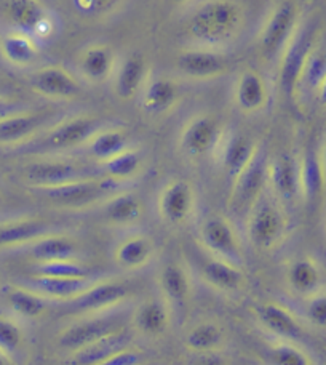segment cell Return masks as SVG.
<instances>
[{"instance_id": "obj_14", "label": "cell", "mask_w": 326, "mask_h": 365, "mask_svg": "<svg viewBox=\"0 0 326 365\" xmlns=\"http://www.w3.org/2000/svg\"><path fill=\"white\" fill-rule=\"evenodd\" d=\"M61 117L55 110L32 108L6 115L0 119V148L18 151Z\"/></svg>"}, {"instance_id": "obj_34", "label": "cell", "mask_w": 326, "mask_h": 365, "mask_svg": "<svg viewBox=\"0 0 326 365\" xmlns=\"http://www.w3.org/2000/svg\"><path fill=\"white\" fill-rule=\"evenodd\" d=\"M159 289L169 309L182 312L192 297V280L182 264L169 263L159 274Z\"/></svg>"}, {"instance_id": "obj_57", "label": "cell", "mask_w": 326, "mask_h": 365, "mask_svg": "<svg viewBox=\"0 0 326 365\" xmlns=\"http://www.w3.org/2000/svg\"><path fill=\"white\" fill-rule=\"evenodd\" d=\"M144 365H147V364H144Z\"/></svg>"}, {"instance_id": "obj_27", "label": "cell", "mask_w": 326, "mask_h": 365, "mask_svg": "<svg viewBox=\"0 0 326 365\" xmlns=\"http://www.w3.org/2000/svg\"><path fill=\"white\" fill-rule=\"evenodd\" d=\"M104 225L117 230H130L144 217V204L136 192L123 187L96 208Z\"/></svg>"}, {"instance_id": "obj_44", "label": "cell", "mask_w": 326, "mask_h": 365, "mask_svg": "<svg viewBox=\"0 0 326 365\" xmlns=\"http://www.w3.org/2000/svg\"><path fill=\"white\" fill-rule=\"evenodd\" d=\"M32 272L58 277H91L90 268L80 259H61V262L34 264Z\"/></svg>"}, {"instance_id": "obj_17", "label": "cell", "mask_w": 326, "mask_h": 365, "mask_svg": "<svg viewBox=\"0 0 326 365\" xmlns=\"http://www.w3.org/2000/svg\"><path fill=\"white\" fill-rule=\"evenodd\" d=\"M197 208V192L191 181L172 178L162 186L157 195V213L168 226H184Z\"/></svg>"}, {"instance_id": "obj_30", "label": "cell", "mask_w": 326, "mask_h": 365, "mask_svg": "<svg viewBox=\"0 0 326 365\" xmlns=\"http://www.w3.org/2000/svg\"><path fill=\"white\" fill-rule=\"evenodd\" d=\"M93 280V277H58L32 272V276L21 279L19 284L41 293L51 303H68L87 290Z\"/></svg>"}, {"instance_id": "obj_10", "label": "cell", "mask_w": 326, "mask_h": 365, "mask_svg": "<svg viewBox=\"0 0 326 365\" xmlns=\"http://www.w3.org/2000/svg\"><path fill=\"white\" fill-rule=\"evenodd\" d=\"M317 42L315 26L304 18L277 61L278 88L285 96L295 100L299 76H301L305 60H307Z\"/></svg>"}, {"instance_id": "obj_8", "label": "cell", "mask_w": 326, "mask_h": 365, "mask_svg": "<svg viewBox=\"0 0 326 365\" xmlns=\"http://www.w3.org/2000/svg\"><path fill=\"white\" fill-rule=\"evenodd\" d=\"M125 329V317L120 308L96 312V314L77 316L58 335V344L70 356L88 346L100 338Z\"/></svg>"}, {"instance_id": "obj_39", "label": "cell", "mask_w": 326, "mask_h": 365, "mask_svg": "<svg viewBox=\"0 0 326 365\" xmlns=\"http://www.w3.org/2000/svg\"><path fill=\"white\" fill-rule=\"evenodd\" d=\"M299 181H301V200L314 205L326 191V178L318 151L307 149L299 158Z\"/></svg>"}, {"instance_id": "obj_11", "label": "cell", "mask_w": 326, "mask_h": 365, "mask_svg": "<svg viewBox=\"0 0 326 365\" xmlns=\"http://www.w3.org/2000/svg\"><path fill=\"white\" fill-rule=\"evenodd\" d=\"M232 58L224 48L189 43L176 55V71L191 82L218 81L231 73Z\"/></svg>"}, {"instance_id": "obj_23", "label": "cell", "mask_w": 326, "mask_h": 365, "mask_svg": "<svg viewBox=\"0 0 326 365\" xmlns=\"http://www.w3.org/2000/svg\"><path fill=\"white\" fill-rule=\"evenodd\" d=\"M267 189L286 210L301 200V181H299V158L293 154H278L269 159Z\"/></svg>"}, {"instance_id": "obj_32", "label": "cell", "mask_w": 326, "mask_h": 365, "mask_svg": "<svg viewBox=\"0 0 326 365\" xmlns=\"http://www.w3.org/2000/svg\"><path fill=\"white\" fill-rule=\"evenodd\" d=\"M0 58L15 69H29L41 58V42L26 32L9 29L0 34Z\"/></svg>"}, {"instance_id": "obj_36", "label": "cell", "mask_w": 326, "mask_h": 365, "mask_svg": "<svg viewBox=\"0 0 326 365\" xmlns=\"http://www.w3.org/2000/svg\"><path fill=\"white\" fill-rule=\"evenodd\" d=\"M9 312L18 321H37L48 311L50 303L41 293L23 284L11 285L4 293Z\"/></svg>"}, {"instance_id": "obj_43", "label": "cell", "mask_w": 326, "mask_h": 365, "mask_svg": "<svg viewBox=\"0 0 326 365\" xmlns=\"http://www.w3.org/2000/svg\"><path fill=\"white\" fill-rule=\"evenodd\" d=\"M26 335L21 324L11 314H0V351L11 361L21 354Z\"/></svg>"}, {"instance_id": "obj_19", "label": "cell", "mask_w": 326, "mask_h": 365, "mask_svg": "<svg viewBox=\"0 0 326 365\" xmlns=\"http://www.w3.org/2000/svg\"><path fill=\"white\" fill-rule=\"evenodd\" d=\"M272 98L270 86L264 74L256 68L238 71L232 83V103L240 114L258 115L269 108Z\"/></svg>"}, {"instance_id": "obj_33", "label": "cell", "mask_w": 326, "mask_h": 365, "mask_svg": "<svg viewBox=\"0 0 326 365\" xmlns=\"http://www.w3.org/2000/svg\"><path fill=\"white\" fill-rule=\"evenodd\" d=\"M155 242L151 236L142 232H132L122 237L112 250L114 262L125 271H140L155 257Z\"/></svg>"}, {"instance_id": "obj_13", "label": "cell", "mask_w": 326, "mask_h": 365, "mask_svg": "<svg viewBox=\"0 0 326 365\" xmlns=\"http://www.w3.org/2000/svg\"><path fill=\"white\" fill-rule=\"evenodd\" d=\"M130 295H132V287L125 280L104 277L95 279L87 290H83L79 297L64 304L68 311L77 317L120 308Z\"/></svg>"}, {"instance_id": "obj_49", "label": "cell", "mask_w": 326, "mask_h": 365, "mask_svg": "<svg viewBox=\"0 0 326 365\" xmlns=\"http://www.w3.org/2000/svg\"><path fill=\"white\" fill-rule=\"evenodd\" d=\"M163 2H165L169 6H176V9H181V6H187V5L194 4L195 0H163Z\"/></svg>"}, {"instance_id": "obj_50", "label": "cell", "mask_w": 326, "mask_h": 365, "mask_svg": "<svg viewBox=\"0 0 326 365\" xmlns=\"http://www.w3.org/2000/svg\"><path fill=\"white\" fill-rule=\"evenodd\" d=\"M317 98H318V101H320L326 108V77L323 79L320 88H318V91H317Z\"/></svg>"}, {"instance_id": "obj_9", "label": "cell", "mask_w": 326, "mask_h": 365, "mask_svg": "<svg viewBox=\"0 0 326 365\" xmlns=\"http://www.w3.org/2000/svg\"><path fill=\"white\" fill-rule=\"evenodd\" d=\"M197 239L200 249L208 255L243 266V244L231 218L219 213L208 215L200 221Z\"/></svg>"}, {"instance_id": "obj_38", "label": "cell", "mask_w": 326, "mask_h": 365, "mask_svg": "<svg viewBox=\"0 0 326 365\" xmlns=\"http://www.w3.org/2000/svg\"><path fill=\"white\" fill-rule=\"evenodd\" d=\"M128 346H132V335L125 329H122L77 351L70 356V359L74 365H100L107 361L110 356Z\"/></svg>"}, {"instance_id": "obj_29", "label": "cell", "mask_w": 326, "mask_h": 365, "mask_svg": "<svg viewBox=\"0 0 326 365\" xmlns=\"http://www.w3.org/2000/svg\"><path fill=\"white\" fill-rule=\"evenodd\" d=\"M199 274L208 287L226 295H236L246 285V276L242 266L211 257L208 253L204 259H200Z\"/></svg>"}, {"instance_id": "obj_20", "label": "cell", "mask_w": 326, "mask_h": 365, "mask_svg": "<svg viewBox=\"0 0 326 365\" xmlns=\"http://www.w3.org/2000/svg\"><path fill=\"white\" fill-rule=\"evenodd\" d=\"M283 279L288 292L301 302L326 290L325 266L312 255L291 258L285 266Z\"/></svg>"}, {"instance_id": "obj_48", "label": "cell", "mask_w": 326, "mask_h": 365, "mask_svg": "<svg viewBox=\"0 0 326 365\" xmlns=\"http://www.w3.org/2000/svg\"><path fill=\"white\" fill-rule=\"evenodd\" d=\"M29 106H26L24 103L15 100V98L11 96H5V98H0V119H4V117L10 115L13 113H18V110L26 109Z\"/></svg>"}, {"instance_id": "obj_4", "label": "cell", "mask_w": 326, "mask_h": 365, "mask_svg": "<svg viewBox=\"0 0 326 365\" xmlns=\"http://www.w3.org/2000/svg\"><path fill=\"white\" fill-rule=\"evenodd\" d=\"M304 13L296 0H277L267 10L254 38L259 58L265 63H277L291 37L295 36Z\"/></svg>"}, {"instance_id": "obj_46", "label": "cell", "mask_w": 326, "mask_h": 365, "mask_svg": "<svg viewBox=\"0 0 326 365\" xmlns=\"http://www.w3.org/2000/svg\"><path fill=\"white\" fill-rule=\"evenodd\" d=\"M146 356L142 351L136 349L133 346H128L125 349L119 351L114 356H110L107 361H104L100 365H144Z\"/></svg>"}, {"instance_id": "obj_26", "label": "cell", "mask_w": 326, "mask_h": 365, "mask_svg": "<svg viewBox=\"0 0 326 365\" xmlns=\"http://www.w3.org/2000/svg\"><path fill=\"white\" fill-rule=\"evenodd\" d=\"M181 95V87L174 77L152 71L141 90L138 103L147 115L162 117L178 106Z\"/></svg>"}, {"instance_id": "obj_16", "label": "cell", "mask_w": 326, "mask_h": 365, "mask_svg": "<svg viewBox=\"0 0 326 365\" xmlns=\"http://www.w3.org/2000/svg\"><path fill=\"white\" fill-rule=\"evenodd\" d=\"M2 10L10 29L26 32L38 42L53 36L56 21L42 0H5Z\"/></svg>"}, {"instance_id": "obj_51", "label": "cell", "mask_w": 326, "mask_h": 365, "mask_svg": "<svg viewBox=\"0 0 326 365\" xmlns=\"http://www.w3.org/2000/svg\"><path fill=\"white\" fill-rule=\"evenodd\" d=\"M318 155H320V162H322L323 173H325V178H326V141L323 143V146H322L320 151H318Z\"/></svg>"}, {"instance_id": "obj_41", "label": "cell", "mask_w": 326, "mask_h": 365, "mask_svg": "<svg viewBox=\"0 0 326 365\" xmlns=\"http://www.w3.org/2000/svg\"><path fill=\"white\" fill-rule=\"evenodd\" d=\"M184 346L195 354H214L226 346L223 325L214 321H200L187 330Z\"/></svg>"}, {"instance_id": "obj_1", "label": "cell", "mask_w": 326, "mask_h": 365, "mask_svg": "<svg viewBox=\"0 0 326 365\" xmlns=\"http://www.w3.org/2000/svg\"><path fill=\"white\" fill-rule=\"evenodd\" d=\"M246 10L240 0H201L184 23L189 43L211 48H227L242 36Z\"/></svg>"}, {"instance_id": "obj_25", "label": "cell", "mask_w": 326, "mask_h": 365, "mask_svg": "<svg viewBox=\"0 0 326 365\" xmlns=\"http://www.w3.org/2000/svg\"><path fill=\"white\" fill-rule=\"evenodd\" d=\"M119 55L109 43H88L75 56V74L85 86H104L110 82Z\"/></svg>"}, {"instance_id": "obj_21", "label": "cell", "mask_w": 326, "mask_h": 365, "mask_svg": "<svg viewBox=\"0 0 326 365\" xmlns=\"http://www.w3.org/2000/svg\"><path fill=\"white\" fill-rule=\"evenodd\" d=\"M61 231L55 223L34 215L11 217L0 221V252L16 253L47 234Z\"/></svg>"}, {"instance_id": "obj_6", "label": "cell", "mask_w": 326, "mask_h": 365, "mask_svg": "<svg viewBox=\"0 0 326 365\" xmlns=\"http://www.w3.org/2000/svg\"><path fill=\"white\" fill-rule=\"evenodd\" d=\"M123 187L127 186L117 185L112 180L104 177H91L66 182V185L61 186L37 189V191L32 192L47 200L58 210L85 212L91 210V208H98L104 200Z\"/></svg>"}, {"instance_id": "obj_31", "label": "cell", "mask_w": 326, "mask_h": 365, "mask_svg": "<svg viewBox=\"0 0 326 365\" xmlns=\"http://www.w3.org/2000/svg\"><path fill=\"white\" fill-rule=\"evenodd\" d=\"M130 146H133V141L125 127L106 123L91 136L87 145L80 149V153L83 158L95 162V164H102V162L125 151Z\"/></svg>"}, {"instance_id": "obj_55", "label": "cell", "mask_w": 326, "mask_h": 365, "mask_svg": "<svg viewBox=\"0 0 326 365\" xmlns=\"http://www.w3.org/2000/svg\"><path fill=\"white\" fill-rule=\"evenodd\" d=\"M0 285H2V277H0Z\"/></svg>"}, {"instance_id": "obj_24", "label": "cell", "mask_w": 326, "mask_h": 365, "mask_svg": "<svg viewBox=\"0 0 326 365\" xmlns=\"http://www.w3.org/2000/svg\"><path fill=\"white\" fill-rule=\"evenodd\" d=\"M258 146L259 143L254 141L251 136L238 132L236 128L224 127V132L221 135L211 158L214 164L232 180L251 160Z\"/></svg>"}, {"instance_id": "obj_5", "label": "cell", "mask_w": 326, "mask_h": 365, "mask_svg": "<svg viewBox=\"0 0 326 365\" xmlns=\"http://www.w3.org/2000/svg\"><path fill=\"white\" fill-rule=\"evenodd\" d=\"M248 242L258 252H272L283 244L290 232L288 210L267 192L245 218Z\"/></svg>"}, {"instance_id": "obj_54", "label": "cell", "mask_w": 326, "mask_h": 365, "mask_svg": "<svg viewBox=\"0 0 326 365\" xmlns=\"http://www.w3.org/2000/svg\"><path fill=\"white\" fill-rule=\"evenodd\" d=\"M4 207V195H2V192H0V208Z\"/></svg>"}, {"instance_id": "obj_28", "label": "cell", "mask_w": 326, "mask_h": 365, "mask_svg": "<svg viewBox=\"0 0 326 365\" xmlns=\"http://www.w3.org/2000/svg\"><path fill=\"white\" fill-rule=\"evenodd\" d=\"M16 255L26 257L34 264L61 262V259H80V247L73 236L56 231L37 239L36 242L16 252Z\"/></svg>"}, {"instance_id": "obj_15", "label": "cell", "mask_w": 326, "mask_h": 365, "mask_svg": "<svg viewBox=\"0 0 326 365\" xmlns=\"http://www.w3.org/2000/svg\"><path fill=\"white\" fill-rule=\"evenodd\" d=\"M223 123L210 113H197L182 123L178 135V149L187 160H199L211 155L221 135Z\"/></svg>"}, {"instance_id": "obj_42", "label": "cell", "mask_w": 326, "mask_h": 365, "mask_svg": "<svg viewBox=\"0 0 326 365\" xmlns=\"http://www.w3.org/2000/svg\"><path fill=\"white\" fill-rule=\"evenodd\" d=\"M326 77V43L317 42L310 55L305 60L304 68L299 76L295 100L304 96H317L323 79Z\"/></svg>"}, {"instance_id": "obj_12", "label": "cell", "mask_w": 326, "mask_h": 365, "mask_svg": "<svg viewBox=\"0 0 326 365\" xmlns=\"http://www.w3.org/2000/svg\"><path fill=\"white\" fill-rule=\"evenodd\" d=\"M29 88L37 96L51 103H69L82 96L85 83L75 71L60 63L43 64L36 68L28 77Z\"/></svg>"}, {"instance_id": "obj_18", "label": "cell", "mask_w": 326, "mask_h": 365, "mask_svg": "<svg viewBox=\"0 0 326 365\" xmlns=\"http://www.w3.org/2000/svg\"><path fill=\"white\" fill-rule=\"evenodd\" d=\"M253 316L261 329L273 340L299 341L305 335V327L301 316L280 302L259 303L253 311Z\"/></svg>"}, {"instance_id": "obj_47", "label": "cell", "mask_w": 326, "mask_h": 365, "mask_svg": "<svg viewBox=\"0 0 326 365\" xmlns=\"http://www.w3.org/2000/svg\"><path fill=\"white\" fill-rule=\"evenodd\" d=\"M114 2L115 0H74L77 9L87 15H100Z\"/></svg>"}, {"instance_id": "obj_2", "label": "cell", "mask_w": 326, "mask_h": 365, "mask_svg": "<svg viewBox=\"0 0 326 365\" xmlns=\"http://www.w3.org/2000/svg\"><path fill=\"white\" fill-rule=\"evenodd\" d=\"M101 117L88 113L64 115L43 132L18 149V153L29 158L38 155H60L73 154L87 145V141L98 130L106 125Z\"/></svg>"}, {"instance_id": "obj_22", "label": "cell", "mask_w": 326, "mask_h": 365, "mask_svg": "<svg viewBox=\"0 0 326 365\" xmlns=\"http://www.w3.org/2000/svg\"><path fill=\"white\" fill-rule=\"evenodd\" d=\"M152 73L149 66L147 58L140 51H130V53L119 56L114 74L110 77V90L114 96L120 101L138 100L142 87Z\"/></svg>"}, {"instance_id": "obj_3", "label": "cell", "mask_w": 326, "mask_h": 365, "mask_svg": "<svg viewBox=\"0 0 326 365\" xmlns=\"http://www.w3.org/2000/svg\"><path fill=\"white\" fill-rule=\"evenodd\" d=\"M101 177L100 167L83 155L60 154L31 158L21 168V180L31 191L66 185L77 180Z\"/></svg>"}, {"instance_id": "obj_45", "label": "cell", "mask_w": 326, "mask_h": 365, "mask_svg": "<svg viewBox=\"0 0 326 365\" xmlns=\"http://www.w3.org/2000/svg\"><path fill=\"white\" fill-rule=\"evenodd\" d=\"M301 317L307 327L326 330V290L304 299Z\"/></svg>"}, {"instance_id": "obj_53", "label": "cell", "mask_w": 326, "mask_h": 365, "mask_svg": "<svg viewBox=\"0 0 326 365\" xmlns=\"http://www.w3.org/2000/svg\"><path fill=\"white\" fill-rule=\"evenodd\" d=\"M5 96H10V93H9V90H6L4 83L0 82V98H5Z\"/></svg>"}, {"instance_id": "obj_40", "label": "cell", "mask_w": 326, "mask_h": 365, "mask_svg": "<svg viewBox=\"0 0 326 365\" xmlns=\"http://www.w3.org/2000/svg\"><path fill=\"white\" fill-rule=\"evenodd\" d=\"M258 354L263 365H315L312 354L298 341L270 338L259 348Z\"/></svg>"}, {"instance_id": "obj_56", "label": "cell", "mask_w": 326, "mask_h": 365, "mask_svg": "<svg viewBox=\"0 0 326 365\" xmlns=\"http://www.w3.org/2000/svg\"><path fill=\"white\" fill-rule=\"evenodd\" d=\"M325 231H326V220H325Z\"/></svg>"}, {"instance_id": "obj_52", "label": "cell", "mask_w": 326, "mask_h": 365, "mask_svg": "<svg viewBox=\"0 0 326 365\" xmlns=\"http://www.w3.org/2000/svg\"><path fill=\"white\" fill-rule=\"evenodd\" d=\"M0 365H15V361H11L9 356H5L2 351H0Z\"/></svg>"}, {"instance_id": "obj_37", "label": "cell", "mask_w": 326, "mask_h": 365, "mask_svg": "<svg viewBox=\"0 0 326 365\" xmlns=\"http://www.w3.org/2000/svg\"><path fill=\"white\" fill-rule=\"evenodd\" d=\"M100 167L101 177L112 180L117 185L127 186L128 182L140 178L146 167V155L140 148L135 145L130 146L125 151L114 155L102 164H98Z\"/></svg>"}, {"instance_id": "obj_35", "label": "cell", "mask_w": 326, "mask_h": 365, "mask_svg": "<svg viewBox=\"0 0 326 365\" xmlns=\"http://www.w3.org/2000/svg\"><path fill=\"white\" fill-rule=\"evenodd\" d=\"M136 334L146 338H160L168 331L172 324V309L163 298H149L138 304L132 316Z\"/></svg>"}, {"instance_id": "obj_7", "label": "cell", "mask_w": 326, "mask_h": 365, "mask_svg": "<svg viewBox=\"0 0 326 365\" xmlns=\"http://www.w3.org/2000/svg\"><path fill=\"white\" fill-rule=\"evenodd\" d=\"M269 155L263 145L248 162L245 168L231 181V192L227 199L229 210L237 217L246 218L254 204L267 192V170H269Z\"/></svg>"}]
</instances>
